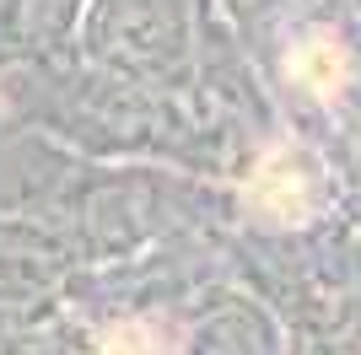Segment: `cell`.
<instances>
[{
    "mask_svg": "<svg viewBox=\"0 0 361 355\" xmlns=\"http://www.w3.org/2000/svg\"><path fill=\"white\" fill-rule=\"evenodd\" d=\"M243 199L259 221L270 226H302L313 216V178L302 167L297 146H270L264 156L254 162L248 183H243Z\"/></svg>",
    "mask_w": 361,
    "mask_h": 355,
    "instance_id": "6da1fadb",
    "label": "cell"
},
{
    "mask_svg": "<svg viewBox=\"0 0 361 355\" xmlns=\"http://www.w3.org/2000/svg\"><path fill=\"white\" fill-rule=\"evenodd\" d=\"M291 81L307 87L313 97H340L345 92V49L334 44L329 32H307L291 49Z\"/></svg>",
    "mask_w": 361,
    "mask_h": 355,
    "instance_id": "7a4b0ae2",
    "label": "cell"
},
{
    "mask_svg": "<svg viewBox=\"0 0 361 355\" xmlns=\"http://www.w3.org/2000/svg\"><path fill=\"white\" fill-rule=\"evenodd\" d=\"M103 355H178L183 334L157 323V318H124V323L103 328Z\"/></svg>",
    "mask_w": 361,
    "mask_h": 355,
    "instance_id": "3957f363",
    "label": "cell"
}]
</instances>
